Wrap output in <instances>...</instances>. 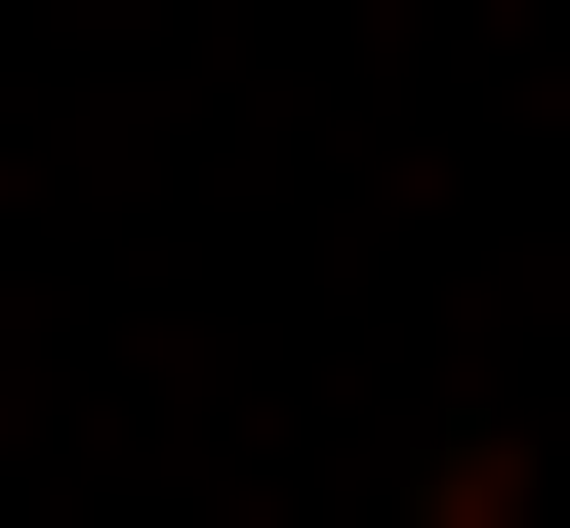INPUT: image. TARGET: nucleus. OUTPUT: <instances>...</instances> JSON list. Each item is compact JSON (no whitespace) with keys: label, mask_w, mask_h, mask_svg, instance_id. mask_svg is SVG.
Masks as SVG:
<instances>
[]
</instances>
